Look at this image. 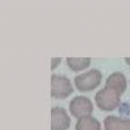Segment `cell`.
Wrapping results in <instances>:
<instances>
[{"instance_id":"obj_10","label":"cell","mask_w":130,"mask_h":130,"mask_svg":"<svg viewBox=\"0 0 130 130\" xmlns=\"http://www.w3.org/2000/svg\"><path fill=\"white\" fill-rule=\"evenodd\" d=\"M60 58H55V59H52V70L55 69V68L59 65V63H60Z\"/></svg>"},{"instance_id":"obj_8","label":"cell","mask_w":130,"mask_h":130,"mask_svg":"<svg viewBox=\"0 0 130 130\" xmlns=\"http://www.w3.org/2000/svg\"><path fill=\"white\" fill-rule=\"evenodd\" d=\"M75 130H101V125L96 119L87 116L79 119L75 125Z\"/></svg>"},{"instance_id":"obj_1","label":"cell","mask_w":130,"mask_h":130,"mask_svg":"<svg viewBox=\"0 0 130 130\" xmlns=\"http://www.w3.org/2000/svg\"><path fill=\"white\" fill-rule=\"evenodd\" d=\"M121 96L119 92L105 85L95 94V102L100 110L112 111L119 105Z\"/></svg>"},{"instance_id":"obj_2","label":"cell","mask_w":130,"mask_h":130,"mask_svg":"<svg viewBox=\"0 0 130 130\" xmlns=\"http://www.w3.org/2000/svg\"><path fill=\"white\" fill-rule=\"evenodd\" d=\"M101 72L93 69L77 76L75 78V85L77 89L81 92H88L97 88L101 82Z\"/></svg>"},{"instance_id":"obj_5","label":"cell","mask_w":130,"mask_h":130,"mask_svg":"<svg viewBox=\"0 0 130 130\" xmlns=\"http://www.w3.org/2000/svg\"><path fill=\"white\" fill-rule=\"evenodd\" d=\"M71 122V119L64 108L61 107L52 108L51 130H67Z\"/></svg>"},{"instance_id":"obj_3","label":"cell","mask_w":130,"mask_h":130,"mask_svg":"<svg viewBox=\"0 0 130 130\" xmlns=\"http://www.w3.org/2000/svg\"><path fill=\"white\" fill-rule=\"evenodd\" d=\"M74 89L70 80L58 75L51 77V96L55 99H64L72 94Z\"/></svg>"},{"instance_id":"obj_7","label":"cell","mask_w":130,"mask_h":130,"mask_svg":"<svg viewBox=\"0 0 130 130\" xmlns=\"http://www.w3.org/2000/svg\"><path fill=\"white\" fill-rule=\"evenodd\" d=\"M104 127L105 130H130V119L108 116L104 119Z\"/></svg>"},{"instance_id":"obj_6","label":"cell","mask_w":130,"mask_h":130,"mask_svg":"<svg viewBox=\"0 0 130 130\" xmlns=\"http://www.w3.org/2000/svg\"><path fill=\"white\" fill-rule=\"evenodd\" d=\"M106 86L113 89L122 95L127 88V80L123 74L115 72L107 78L106 80Z\"/></svg>"},{"instance_id":"obj_9","label":"cell","mask_w":130,"mask_h":130,"mask_svg":"<svg viewBox=\"0 0 130 130\" xmlns=\"http://www.w3.org/2000/svg\"><path fill=\"white\" fill-rule=\"evenodd\" d=\"M67 63L73 72H80L89 67L91 63L90 58H67Z\"/></svg>"},{"instance_id":"obj_4","label":"cell","mask_w":130,"mask_h":130,"mask_svg":"<svg viewBox=\"0 0 130 130\" xmlns=\"http://www.w3.org/2000/svg\"><path fill=\"white\" fill-rule=\"evenodd\" d=\"M93 104L91 100L84 96H77L69 104L71 114L77 119L90 116L93 112Z\"/></svg>"},{"instance_id":"obj_11","label":"cell","mask_w":130,"mask_h":130,"mask_svg":"<svg viewBox=\"0 0 130 130\" xmlns=\"http://www.w3.org/2000/svg\"><path fill=\"white\" fill-rule=\"evenodd\" d=\"M125 61L126 63L130 66V58H125Z\"/></svg>"}]
</instances>
